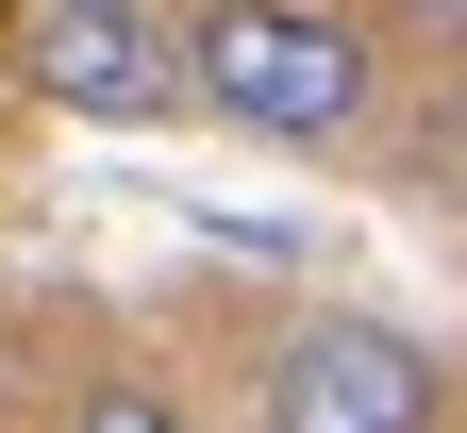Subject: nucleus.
I'll return each instance as SVG.
<instances>
[{"label": "nucleus", "mask_w": 467, "mask_h": 433, "mask_svg": "<svg viewBox=\"0 0 467 433\" xmlns=\"http://www.w3.org/2000/svg\"><path fill=\"white\" fill-rule=\"evenodd\" d=\"M184 67H201V117L267 150H350L384 117V34L350 0H184Z\"/></svg>", "instance_id": "obj_1"}, {"label": "nucleus", "mask_w": 467, "mask_h": 433, "mask_svg": "<svg viewBox=\"0 0 467 433\" xmlns=\"http://www.w3.org/2000/svg\"><path fill=\"white\" fill-rule=\"evenodd\" d=\"M251 433H451V366L400 317H284L251 366Z\"/></svg>", "instance_id": "obj_2"}, {"label": "nucleus", "mask_w": 467, "mask_h": 433, "mask_svg": "<svg viewBox=\"0 0 467 433\" xmlns=\"http://www.w3.org/2000/svg\"><path fill=\"white\" fill-rule=\"evenodd\" d=\"M17 84H34L50 117H100V134H167V117H201L184 17H150V0H34Z\"/></svg>", "instance_id": "obj_3"}, {"label": "nucleus", "mask_w": 467, "mask_h": 433, "mask_svg": "<svg viewBox=\"0 0 467 433\" xmlns=\"http://www.w3.org/2000/svg\"><path fill=\"white\" fill-rule=\"evenodd\" d=\"M67 433H201V400L167 384V366H84V384H67Z\"/></svg>", "instance_id": "obj_4"}, {"label": "nucleus", "mask_w": 467, "mask_h": 433, "mask_svg": "<svg viewBox=\"0 0 467 433\" xmlns=\"http://www.w3.org/2000/svg\"><path fill=\"white\" fill-rule=\"evenodd\" d=\"M384 17H418V34H451V50H467V0H384Z\"/></svg>", "instance_id": "obj_5"}]
</instances>
